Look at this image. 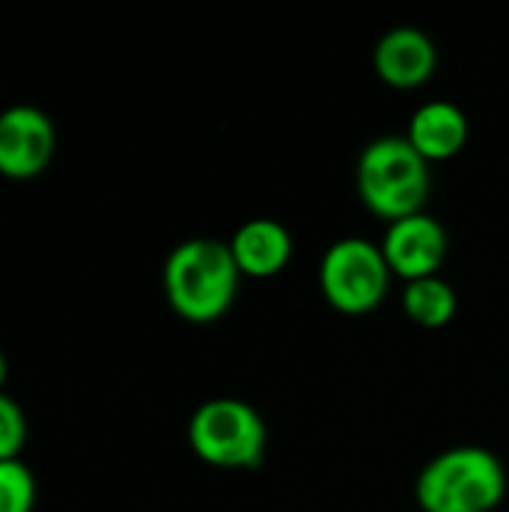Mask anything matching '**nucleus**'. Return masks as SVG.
<instances>
[{"label":"nucleus","mask_w":509,"mask_h":512,"mask_svg":"<svg viewBox=\"0 0 509 512\" xmlns=\"http://www.w3.org/2000/svg\"><path fill=\"white\" fill-rule=\"evenodd\" d=\"M162 285L171 309L192 324L219 321L240 285V270L234 264L231 246L213 237H192L171 249Z\"/></svg>","instance_id":"obj_1"},{"label":"nucleus","mask_w":509,"mask_h":512,"mask_svg":"<svg viewBox=\"0 0 509 512\" xmlns=\"http://www.w3.org/2000/svg\"><path fill=\"white\" fill-rule=\"evenodd\" d=\"M429 189V162L405 135H384L363 147L357 162V192L360 201L387 225L423 213Z\"/></svg>","instance_id":"obj_2"},{"label":"nucleus","mask_w":509,"mask_h":512,"mask_svg":"<svg viewBox=\"0 0 509 512\" xmlns=\"http://www.w3.org/2000/svg\"><path fill=\"white\" fill-rule=\"evenodd\" d=\"M414 492L423 512H492L507 495V471L492 450L453 447L420 471Z\"/></svg>","instance_id":"obj_3"},{"label":"nucleus","mask_w":509,"mask_h":512,"mask_svg":"<svg viewBox=\"0 0 509 512\" xmlns=\"http://www.w3.org/2000/svg\"><path fill=\"white\" fill-rule=\"evenodd\" d=\"M189 444L213 468L249 471L264 462L267 426L243 399H210L189 420Z\"/></svg>","instance_id":"obj_4"},{"label":"nucleus","mask_w":509,"mask_h":512,"mask_svg":"<svg viewBox=\"0 0 509 512\" xmlns=\"http://www.w3.org/2000/svg\"><path fill=\"white\" fill-rule=\"evenodd\" d=\"M390 267L381 246L363 237L336 240L318 267V282L327 303L342 315H369L390 291Z\"/></svg>","instance_id":"obj_5"},{"label":"nucleus","mask_w":509,"mask_h":512,"mask_svg":"<svg viewBox=\"0 0 509 512\" xmlns=\"http://www.w3.org/2000/svg\"><path fill=\"white\" fill-rule=\"evenodd\" d=\"M54 123L33 105H12L0 111V174L9 180H30L42 174L54 156Z\"/></svg>","instance_id":"obj_6"},{"label":"nucleus","mask_w":509,"mask_h":512,"mask_svg":"<svg viewBox=\"0 0 509 512\" xmlns=\"http://www.w3.org/2000/svg\"><path fill=\"white\" fill-rule=\"evenodd\" d=\"M378 246L393 276H402L405 282H417V279L438 276L447 258V231L435 216L417 213L390 222Z\"/></svg>","instance_id":"obj_7"},{"label":"nucleus","mask_w":509,"mask_h":512,"mask_svg":"<svg viewBox=\"0 0 509 512\" xmlns=\"http://www.w3.org/2000/svg\"><path fill=\"white\" fill-rule=\"evenodd\" d=\"M438 69L435 42L417 27H393L375 45V72L396 90L423 87Z\"/></svg>","instance_id":"obj_8"},{"label":"nucleus","mask_w":509,"mask_h":512,"mask_svg":"<svg viewBox=\"0 0 509 512\" xmlns=\"http://www.w3.org/2000/svg\"><path fill=\"white\" fill-rule=\"evenodd\" d=\"M231 255L240 276L249 279H270L282 273L294 258V237L291 231L267 216L243 222L231 237Z\"/></svg>","instance_id":"obj_9"},{"label":"nucleus","mask_w":509,"mask_h":512,"mask_svg":"<svg viewBox=\"0 0 509 512\" xmlns=\"http://www.w3.org/2000/svg\"><path fill=\"white\" fill-rule=\"evenodd\" d=\"M405 138L426 162H447L468 144V117L459 105L435 99L414 111Z\"/></svg>","instance_id":"obj_10"},{"label":"nucleus","mask_w":509,"mask_h":512,"mask_svg":"<svg viewBox=\"0 0 509 512\" xmlns=\"http://www.w3.org/2000/svg\"><path fill=\"white\" fill-rule=\"evenodd\" d=\"M402 309L414 324H420L426 330H438L456 318L459 297L450 282H444L441 276H429V279H417V282L405 285Z\"/></svg>","instance_id":"obj_11"},{"label":"nucleus","mask_w":509,"mask_h":512,"mask_svg":"<svg viewBox=\"0 0 509 512\" xmlns=\"http://www.w3.org/2000/svg\"><path fill=\"white\" fill-rule=\"evenodd\" d=\"M36 480L18 459L0 462V512H33Z\"/></svg>","instance_id":"obj_12"},{"label":"nucleus","mask_w":509,"mask_h":512,"mask_svg":"<svg viewBox=\"0 0 509 512\" xmlns=\"http://www.w3.org/2000/svg\"><path fill=\"white\" fill-rule=\"evenodd\" d=\"M27 441V420L6 393H0V462L18 459L21 447Z\"/></svg>","instance_id":"obj_13"},{"label":"nucleus","mask_w":509,"mask_h":512,"mask_svg":"<svg viewBox=\"0 0 509 512\" xmlns=\"http://www.w3.org/2000/svg\"><path fill=\"white\" fill-rule=\"evenodd\" d=\"M6 357H3V351H0V393H3V384H6Z\"/></svg>","instance_id":"obj_14"}]
</instances>
